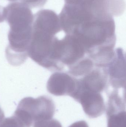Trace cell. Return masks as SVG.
<instances>
[{"label": "cell", "instance_id": "2", "mask_svg": "<svg viewBox=\"0 0 126 127\" xmlns=\"http://www.w3.org/2000/svg\"><path fill=\"white\" fill-rule=\"evenodd\" d=\"M4 10L5 20L10 26L6 55L16 60L27 59L32 39L34 15L29 7L20 2L9 4Z\"/></svg>", "mask_w": 126, "mask_h": 127}, {"label": "cell", "instance_id": "4", "mask_svg": "<svg viewBox=\"0 0 126 127\" xmlns=\"http://www.w3.org/2000/svg\"><path fill=\"white\" fill-rule=\"evenodd\" d=\"M104 67L109 85L114 89H125L126 55L123 50L120 48L115 49L113 58Z\"/></svg>", "mask_w": 126, "mask_h": 127}, {"label": "cell", "instance_id": "12", "mask_svg": "<svg viewBox=\"0 0 126 127\" xmlns=\"http://www.w3.org/2000/svg\"><path fill=\"white\" fill-rule=\"evenodd\" d=\"M5 20L4 7L0 6V23L3 22Z\"/></svg>", "mask_w": 126, "mask_h": 127}, {"label": "cell", "instance_id": "7", "mask_svg": "<svg viewBox=\"0 0 126 127\" xmlns=\"http://www.w3.org/2000/svg\"><path fill=\"white\" fill-rule=\"evenodd\" d=\"M107 127H126V110L106 112Z\"/></svg>", "mask_w": 126, "mask_h": 127}, {"label": "cell", "instance_id": "3", "mask_svg": "<svg viewBox=\"0 0 126 127\" xmlns=\"http://www.w3.org/2000/svg\"><path fill=\"white\" fill-rule=\"evenodd\" d=\"M55 112L54 103L49 97H26L20 101L12 116L20 127H31L35 122L52 119Z\"/></svg>", "mask_w": 126, "mask_h": 127}, {"label": "cell", "instance_id": "6", "mask_svg": "<svg viewBox=\"0 0 126 127\" xmlns=\"http://www.w3.org/2000/svg\"><path fill=\"white\" fill-rule=\"evenodd\" d=\"M76 79L67 72L56 71L50 76L47 84V89L55 96L71 97L76 89Z\"/></svg>", "mask_w": 126, "mask_h": 127}, {"label": "cell", "instance_id": "13", "mask_svg": "<svg viewBox=\"0 0 126 127\" xmlns=\"http://www.w3.org/2000/svg\"><path fill=\"white\" fill-rule=\"evenodd\" d=\"M4 118V114L0 107V123L3 120Z\"/></svg>", "mask_w": 126, "mask_h": 127}, {"label": "cell", "instance_id": "8", "mask_svg": "<svg viewBox=\"0 0 126 127\" xmlns=\"http://www.w3.org/2000/svg\"><path fill=\"white\" fill-rule=\"evenodd\" d=\"M33 127H63L61 124L56 119H52L35 122Z\"/></svg>", "mask_w": 126, "mask_h": 127}, {"label": "cell", "instance_id": "1", "mask_svg": "<svg viewBox=\"0 0 126 127\" xmlns=\"http://www.w3.org/2000/svg\"><path fill=\"white\" fill-rule=\"evenodd\" d=\"M58 16L65 33L84 22L120 16L125 9L121 0H66Z\"/></svg>", "mask_w": 126, "mask_h": 127}, {"label": "cell", "instance_id": "11", "mask_svg": "<svg viewBox=\"0 0 126 127\" xmlns=\"http://www.w3.org/2000/svg\"><path fill=\"white\" fill-rule=\"evenodd\" d=\"M69 127H89V126L86 121H81L73 123Z\"/></svg>", "mask_w": 126, "mask_h": 127}, {"label": "cell", "instance_id": "5", "mask_svg": "<svg viewBox=\"0 0 126 127\" xmlns=\"http://www.w3.org/2000/svg\"><path fill=\"white\" fill-rule=\"evenodd\" d=\"M72 98L81 104L84 112L90 118L99 117L106 110L102 93L82 90L77 93Z\"/></svg>", "mask_w": 126, "mask_h": 127}, {"label": "cell", "instance_id": "10", "mask_svg": "<svg viewBox=\"0 0 126 127\" xmlns=\"http://www.w3.org/2000/svg\"><path fill=\"white\" fill-rule=\"evenodd\" d=\"M0 127H20L13 116L4 118L0 123Z\"/></svg>", "mask_w": 126, "mask_h": 127}, {"label": "cell", "instance_id": "9", "mask_svg": "<svg viewBox=\"0 0 126 127\" xmlns=\"http://www.w3.org/2000/svg\"><path fill=\"white\" fill-rule=\"evenodd\" d=\"M47 0H23L21 3L30 8L42 7L46 3Z\"/></svg>", "mask_w": 126, "mask_h": 127}, {"label": "cell", "instance_id": "14", "mask_svg": "<svg viewBox=\"0 0 126 127\" xmlns=\"http://www.w3.org/2000/svg\"><path fill=\"white\" fill-rule=\"evenodd\" d=\"M8 0L10 1H19V2H21L23 0Z\"/></svg>", "mask_w": 126, "mask_h": 127}]
</instances>
